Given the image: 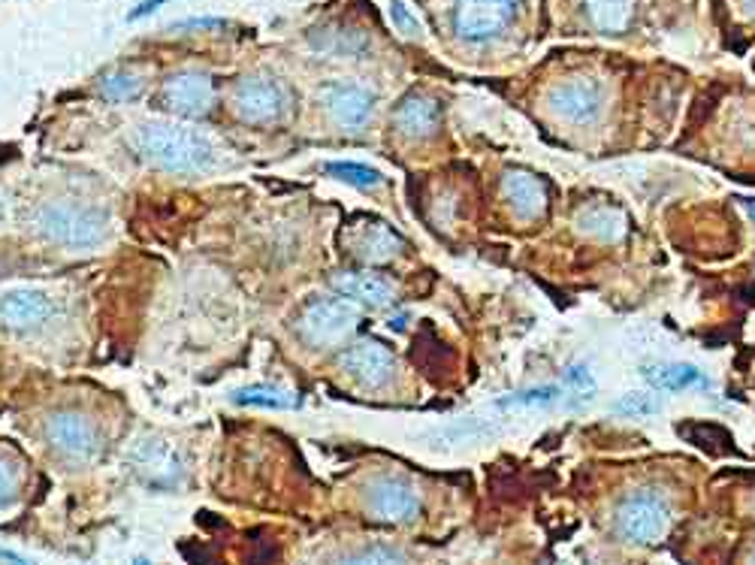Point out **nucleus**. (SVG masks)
Segmentation results:
<instances>
[{
    "label": "nucleus",
    "instance_id": "7ed1b4c3",
    "mask_svg": "<svg viewBox=\"0 0 755 565\" xmlns=\"http://www.w3.org/2000/svg\"><path fill=\"white\" fill-rule=\"evenodd\" d=\"M357 302L348 297H317L300 314V336L315 348H329L357 327Z\"/></svg>",
    "mask_w": 755,
    "mask_h": 565
},
{
    "label": "nucleus",
    "instance_id": "393cba45",
    "mask_svg": "<svg viewBox=\"0 0 755 565\" xmlns=\"http://www.w3.org/2000/svg\"><path fill=\"white\" fill-rule=\"evenodd\" d=\"M391 22L393 27L403 34V37L408 39H420L423 37V22L417 19V13H411V7L405 3V0H391Z\"/></svg>",
    "mask_w": 755,
    "mask_h": 565
},
{
    "label": "nucleus",
    "instance_id": "dca6fc26",
    "mask_svg": "<svg viewBox=\"0 0 755 565\" xmlns=\"http://www.w3.org/2000/svg\"><path fill=\"white\" fill-rule=\"evenodd\" d=\"M351 249L353 254L365 261V264H387L393 254L399 252V237L393 233L391 227L384 221H369V224H360L351 233Z\"/></svg>",
    "mask_w": 755,
    "mask_h": 565
},
{
    "label": "nucleus",
    "instance_id": "20e7f679",
    "mask_svg": "<svg viewBox=\"0 0 755 565\" xmlns=\"http://www.w3.org/2000/svg\"><path fill=\"white\" fill-rule=\"evenodd\" d=\"M671 529V508L653 491H641L629 496L617 511V532L635 544H655Z\"/></svg>",
    "mask_w": 755,
    "mask_h": 565
},
{
    "label": "nucleus",
    "instance_id": "2f4dec72",
    "mask_svg": "<svg viewBox=\"0 0 755 565\" xmlns=\"http://www.w3.org/2000/svg\"><path fill=\"white\" fill-rule=\"evenodd\" d=\"M743 206H746V209H750V215H753V218H755V203L753 200H743Z\"/></svg>",
    "mask_w": 755,
    "mask_h": 565
},
{
    "label": "nucleus",
    "instance_id": "1a4fd4ad",
    "mask_svg": "<svg viewBox=\"0 0 755 565\" xmlns=\"http://www.w3.org/2000/svg\"><path fill=\"white\" fill-rule=\"evenodd\" d=\"M339 366L341 372L348 378H353L357 384H363V388L369 390H378L384 388V384H391L396 360H393V354L387 351L381 342L363 339L353 342L351 348L341 354Z\"/></svg>",
    "mask_w": 755,
    "mask_h": 565
},
{
    "label": "nucleus",
    "instance_id": "4468645a",
    "mask_svg": "<svg viewBox=\"0 0 755 565\" xmlns=\"http://www.w3.org/2000/svg\"><path fill=\"white\" fill-rule=\"evenodd\" d=\"M133 469L151 487H173L182 481V463L176 451H170L161 441H142L133 451Z\"/></svg>",
    "mask_w": 755,
    "mask_h": 565
},
{
    "label": "nucleus",
    "instance_id": "39448f33",
    "mask_svg": "<svg viewBox=\"0 0 755 565\" xmlns=\"http://www.w3.org/2000/svg\"><path fill=\"white\" fill-rule=\"evenodd\" d=\"M516 7L520 0H456L453 27L468 43H484L514 22Z\"/></svg>",
    "mask_w": 755,
    "mask_h": 565
},
{
    "label": "nucleus",
    "instance_id": "2eb2a0df",
    "mask_svg": "<svg viewBox=\"0 0 755 565\" xmlns=\"http://www.w3.org/2000/svg\"><path fill=\"white\" fill-rule=\"evenodd\" d=\"M393 125L408 139H427L439 127V103L427 94H408L393 113Z\"/></svg>",
    "mask_w": 755,
    "mask_h": 565
},
{
    "label": "nucleus",
    "instance_id": "f03ea898",
    "mask_svg": "<svg viewBox=\"0 0 755 565\" xmlns=\"http://www.w3.org/2000/svg\"><path fill=\"white\" fill-rule=\"evenodd\" d=\"M34 230L63 249H94L106 237V215L73 200H49L34 212Z\"/></svg>",
    "mask_w": 755,
    "mask_h": 565
},
{
    "label": "nucleus",
    "instance_id": "473e14b6",
    "mask_svg": "<svg viewBox=\"0 0 755 565\" xmlns=\"http://www.w3.org/2000/svg\"><path fill=\"white\" fill-rule=\"evenodd\" d=\"M0 218H3V200H0Z\"/></svg>",
    "mask_w": 755,
    "mask_h": 565
},
{
    "label": "nucleus",
    "instance_id": "ddd939ff",
    "mask_svg": "<svg viewBox=\"0 0 755 565\" xmlns=\"http://www.w3.org/2000/svg\"><path fill=\"white\" fill-rule=\"evenodd\" d=\"M554 113L571 125H586L602 113V89L592 79H571L554 91Z\"/></svg>",
    "mask_w": 755,
    "mask_h": 565
},
{
    "label": "nucleus",
    "instance_id": "cd10ccee",
    "mask_svg": "<svg viewBox=\"0 0 755 565\" xmlns=\"http://www.w3.org/2000/svg\"><path fill=\"white\" fill-rule=\"evenodd\" d=\"M617 408L619 412H638V415H647V412H653V402L647 400L643 393H629L626 400L619 402Z\"/></svg>",
    "mask_w": 755,
    "mask_h": 565
},
{
    "label": "nucleus",
    "instance_id": "5701e85b",
    "mask_svg": "<svg viewBox=\"0 0 755 565\" xmlns=\"http://www.w3.org/2000/svg\"><path fill=\"white\" fill-rule=\"evenodd\" d=\"M580 224L586 233L599 239H617L623 233V215L611 206H599V209H590V212L580 218Z\"/></svg>",
    "mask_w": 755,
    "mask_h": 565
},
{
    "label": "nucleus",
    "instance_id": "9b49d317",
    "mask_svg": "<svg viewBox=\"0 0 755 565\" xmlns=\"http://www.w3.org/2000/svg\"><path fill=\"white\" fill-rule=\"evenodd\" d=\"M321 101H324L329 118L336 125L357 130V127H363L369 122L372 106H375V94L363 89V85H357V82H333V85L321 91Z\"/></svg>",
    "mask_w": 755,
    "mask_h": 565
},
{
    "label": "nucleus",
    "instance_id": "a878e982",
    "mask_svg": "<svg viewBox=\"0 0 755 565\" xmlns=\"http://www.w3.org/2000/svg\"><path fill=\"white\" fill-rule=\"evenodd\" d=\"M19 499V472L7 460H0V511Z\"/></svg>",
    "mask_w": 755,
    "mask_h": 565
},
{
    "label": "nucleus",
    "instance_id": "0eeeda50",
    "mask_svg": "<svg viewBox=\"0 0 755 565\" xmlns=\"http://www.w3.org/2000/svg\"><path fill=\"white\" fill-rule=\"evenodd\" d=\"M233 109L242 122L252 125H269L278 122L288 109V94L269 76H245L233 91Z\"/></svg>",
    "mask_w": 755,
    "mask_h": 565
},
{
    "label": "nucleus",
    "instance_id": "c756f323",
    "mask_svg": "<svg viewBox=\"0 0 755 565\" xmlns=\"http://www.w3.org/2000/svg\"><path fill=\"white\" fill-rule=\"evenodd\" d=\"M224 22L221 19H190V22H178V31H188V27H221Z\"/></svg>",
    "mask_w": 755,
    "mask_h": 565
},
{
    "label": "nucleus",
    "instance_id": "412c9836",
    "mask_svg": "<svg viewBox=\"0 0 755 565\" xmlns=\"http://www.w3.org/2000/svg\"><path fill=\"white\" fill-rule=\"evenodd\" d=\"M142 89H146L142 76L127 73V70L103 76V82H101V94L106 97V101H113V103L137 101L139 94H142Z\"/></svg>",
    "mask_w": 755,
    "mask_h": 565
},
{
    "label": "nucleus",
    "instance_id": "423d86ee",
    "mask_svg": "<svg viewBox=\"0 0 755 565\" xmlns=\"http://www.w3.org/2000/svg\"><path fill=\"white\" fill-rule=\"evenodd\" d=\"M365 511L378 523H408L420 515V496L403 477L378 475L365 487Z\"/></svg>",
    "mask_w": 755,
    "mask_h": 565
},
{
    "label": "nucleus",
    "instance_id": "4be33fe9",
    "mask_svg": "<svg viewBox=\"0 0 755 565\" xmlns=\"http://www.w3.org/2000/svg\"><path fill=\"white\" fill-rule=\"evenodd\" d=\"M327 173L345 182V185H353V188H378L384 182V176L378 173L375 166L353 164V161H333V164H327Z\"/></svg>",
    "mask_w": 755,
    "mask_h": 565
},
{
    "label": "nucleus",
    "instance_id": "f3484780",
    "mask_svg": "<svg viewBox=\"0 0 755 565\" xmlns=\"http://www.w3.org/2000/svg\"><path fill=\"white\" fill-rule=\"evenodd\" d=\"M333 288L339 290L341 297H348V300L365 302V305H375V309L393 300L391 281L369 276V273H339V276H333Z\"/></svg>",
    "mask_w": 755,
    "mask_h": 565
},
{
    "label": "nucleus",
    "instance_id": "f8f14e48",
    "mask_svg": "<svg viewBox=\"0 0 755 565\" xmlns=\"http://www.w3.org/2000/svg\"><path fill=\"white\" fill-rule=\"evenodd\" d=\"M55 312V302L43 290L19 288L0 297V321L13 330H31L46 324Z\"/></svg>",
    "mask_w": 755,
    "mask_h": 565
},
{
    "label": "nucleus",
    "instance_id": "b1692460",
    "mask_svg": "<svg viewBox=\"0 0 755 565\" xmlns=\"http://www.w3.org/2000/svg\"><path fill=\"white\" fill-rule=\"evenodd\" d=\"M233 402H240V405H260V408H293L297 396L278 388H245L240 393H233Z\"/></svg>",
    "mask_w": 755,
    "mask_h": 565
},
{
    "label": "nucleus",
    "instance_id": "6e6552de",
    "mask_svg": "<svg viewBox=\"0 0 755 565\" xmlns=\"http://www.w3.org/2000/svg\"><path fill=\"white\" fill-rule=\"evenodd\" d=\"M46 439L55 451L67 460L85 463L94 453L101 451V433L94 420L79 412H58L46 420Z\"/></svg>",
    "mask_w": 755,
    "mask_h": 565
},
{
    "label": "nucleus",
    "instance_id": "c85d7f7f",
    "mask_svg": "<svg viewBox=\"0 0 755 565\" xmlns=\"http://www.w3.org/2000/svg\"><path fill=\"white\" fill-rule=\"evenodd\" d=\"M164 3L166 0H142L137 10H130V13H127V22H139V19H146V15H151L154 10H161Z\"/></svg>",
    "mask_w": 755,
    "mask_h": 565
},
{
    "label": "nucleus",
    "instance_id": "6ab92c4d",
    "mask_svg": "<svg viewBox=\"0 0 755 565\" xmlns=\"http://www.w3.org/2000/svg\"><path fill=\"white\" fill-rule=\"evenodd\" d=\"M586 19L602 34H623L635 15V0H583Z\"/></svg>",
    "mask_w": 755,
    "mask_h": 565
},
{
    "label": "nucleus",
    "instance_id": "bb28decb",
    "mask_svg": "<svg viewBox=\"0 0 755 565\" xmlns=\"http://www.w3.org/2000/svg\"><path fill=\"white\" fill-rule=\"evenodd\" d=\"M559 396L556 388H542V390H526V393H516V396H508L502 405H535V402H550Z\"/></svg>",
    "mask_w": 755,
    "mask_h": 565
},
{
    "label": "nucleus",
    "instance_id": "aec40b11",
    "mask_svg": "<svg viewBox=\"0 0 755 565\" xmlns=\"http://www.w3.org/2000/svg\"><path fill=\"white\" fill-rule=\"evenodd\" d=\"M643 378L659 390H689V388H707L710 381L707 376H701L695 366H647L643 369Z\"/></svg>",
    "mask_w": 755,
    "mask_h": 565
},
{
    "label": "nucleus",
    "instance_id": "f257e3e1",
    "mask_svg": "<svg viewBox=\"0 0 755 565\" xmlns=\"http://www.w3.org/2000/svg\"><path fill=\"white\" fill-rule=\"evenodd\" d=\"M133 149L142 161L178 176L206 173L214 166V146L206 134L173 122H146L133 130Z\"/></svg>",
    "mask_w": 755,
    "mask_h": 565
},
{
    "label": "nucleus",
    "instance_id": "a211bd4d",
    "mask_svg": "<svg viewBox=\"0 0 755 565\" xmlns=\"http://www.w3.org/2000/svg\"><path fill=\"white\" fill-rule=\"evenodd\" d=\"M504 200L511 203L520 218H535L547 203V191L535 176L528 173H508L504 176Z\"/></svg>",
    "mask_w": 755,
    "mask_h": 565
},
{
    "label": "nucleus",
    "instance_id": "7c9ffc66",
    "mask_svg": "<svg viewBox=\"0 0 755 565\" xmlns=\"http://www.w3.org/2000/svg\"><path fill=\"white\" fill-rule=\"evenodd\" d=\"M743 10H746V15H753L755 19V0H743Z\"/></svg>",
    "mask_w": 755,
    "mask_h": 565
},
{
    "label": "nucleus",
    "instance_id": "9d476101",
    "mask_svg": "<svg viewBox=\"0 0 755 565\" xmlns=\"http://www.w3.org/2000/svg\"><path fill=\"white\" fill-rule=\"evenodd\" d=\"M161 103L170 113L185 115V118H200L212 109L214 103V82L206 73H176L170 76L161 91Z\"/></svg>",
    "mask_w": 755,
    "mask_h": 565
}]
</instances>
